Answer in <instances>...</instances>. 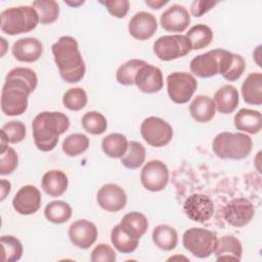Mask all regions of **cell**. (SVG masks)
<instances>
[{"instance_id":"obj_1","label":"cell","mask_w":262,"mask_h":262,"mask_svg":"<svg viewBox=\"0 0 262 262\" xmlns=\"http://www.w3.org/2000/svg\"><path fill=\"white\" fill-rule=\"evenodd\" d=\"M38 78L28 68H14L8 72L1 91V110L6 116H20L28 108L29 95L36 89Z\"/></svg>"},{"instance_id":"obj_2","label":"cell","mask_w":262,"mask_h":262,"mask_svg":"<svg viewBox=\"0 0 262 262\" xmlns=\"http://www.w3.org/2000/svg\"><path fill=\"white\" fill-rule=\"evenodd\" d=\"M51 50L59 75L64 82L77 83L84 78L86 67L75 38L61 36L52 45Z\"/></svg>"},{"instance_id":"obj_3","label":"cell","mask_w":262,"mask_h":262,"mask_svg":"<svg viewBox=\"0 0 262 262\" xmlns=\"http://www.w3.org/2000/svg\"><path fill=\"white\" fill-rule=\"evenodd\" d=\"M70 127V120L61 112L39 113L32 122L34 143L41 151L52 150L61 134Z\"/></svg>"},{"instance_id":"obj_4","label":"cell","mask_w":262,"mask_h":262,"mask_svg":"<svg viewBox=\"0 0 262 262\" xmlns=\"http://www.w3.org/2000/svg\"><path fill=\"white\" fill-rule=\"evenodd\" d=\"M252 138L246 133L221 132L215 136L212 148L215 155L223 160H243L252 151Z\"/></svg>"},{"instance_id":"obj_5","label":"cell","mask_w":262,"mask_h":262,"mask_svg":"<svg viewBox=\"0 0 262 262\" xmlns=\"http://www.w3.org/2000/svg\"><path fill=\"white\" fill-rule=\"evenodd\" d=\"M39 23L38 13L33 6L9 7L0 14V29L3 33L10 36L29 33Z\"/></svg>"},{"instance_id":"obj_6","label":"cell","mask_w":262,"mask_h":262,"mask_svg":"<svg viewBox=\"0 0 262 262\" xmlns=\"http://www.w3.org/2000/svg\"><path fill=\"white\" fill-rule=\"evenodd\" d=\"M217 235L206 228L191 227L182 236L184 248L196 258H207L211 256L217 247Z\"/></svg>"},{"instance_id":"obj_7","label":"cell","mask_w":262,"mask_h":262,"mask_svg":"<svg viewBox=\"0 0 262 262\" xmlns=\"http://www.w3.org/2000/svg\"><path fill=\"white\" fill-rule=\"evenodd\" d=\"M191 51V45L185 35H166L157 39L154 43V52L164 61H170L183 57Z\"/></svg>"},{"instance_id":"obj_8","label":"cell","mask_w":262,"mask_h":262,"mask_svg":"<svg viewBox=\"0 0 262 262\" xmlns=\"http://www.w3.org/2000/svg\"><path fill=\"white\" fill-rule=\"evenodd\" d=\"M198 88L195 78L186 72H174L167 77V92L170 99L178 104L190 100Z\"/></svg>"},{"instance_id":"obj_9","label":"cell","mask_w":262,"mask_h":262,"mask_svg":"<svg viewBox=\"0 0 262 262\" xmlns=\"http://www.w3.org/2000/svg\"><path fill=\"white\" fill-rule=\"evenodd\" d=\"M140 133L144 141L154 147L167 145L173 137L171 125L159 117H148L140 126Z\"/></svg>"},{"instance_id":"obj_10","label":"cell","mask_w":262,"mask_h":262,"mask_svg":"<svg viewBox=\"0 0 262 262\" xmlns=\"http://www.w3.org/2000/svg\"><path fill=\"white\" fill-rule=\"evenodd\" d=\"M140 181L144 188L149 191L163 190L169 181V170L166 164L160 160L147 162L140 173Z\"/></svg>"},{"instance_id":"obj_11","label":"cell","mask_w":262,"mask_h":262,"mask_svg":"<svg viewBox=\"0 0 262 262\" xmlns=\"http://www.w3.org/2000/svg\"><path fill=\"white\" fill-rule=\"evenodd\" d=\"M255 214L253 204L246 198H235L229 201L223 210L224 219L234 227H243L250 223Z\"/></svg>"},{"instance_id":"obj_12","label":"cell","mask_w":262,"mask_h":262,"mask_svg":"<svg viewBox=\"0 0 262 262\" xmlns=\"http://www.w3.org/2000/svg\"><path fill=\"white\" fill-rule=\"evenodd\" d=\"M183 210L192 221L204 223L213 216L214 203L206 194L193 193L185 200Z\"/></svg>"},{"instance_id":"obj_13","label":"cell","mask_w":262,"mask_h":262,"mask_svg":"<svg viewBox=\"0 0 262 262\" xmlns=\"http://www.w3.org/2000/svg\"><path fill=\"white\" fill-rule=\"evenodd\" d=\"M41 192L31 184L25 185L18 189L12 200L13 209L20 215L35 214L41 207Z\"/></svg>"},{"instance_id":"obj_14","label":"cell","mask_w":262,"mask_h":262,"mask_svg":"<svg viewBox=\"0 0 262 262\" xmlns=\"http://www.w3.org/2000/svg\"><path fill=\"white\" fill-rule=\"evenodd\" d=\"M69 237L71 243L79 249L90 248L97 238L98 231L94 223L86 219H79L69 227Z\"/></svg>"},{"instance_id":"obj_15","label":"cell","mask_w":262,"mask_h":262,"mask_svg":"<svg viewBox=\"0 0 262 262\" xmlns=\"http://www.w3.org/2000/svg\"><path fill=\"white\" fill-rule=\"evenodd\" d=\"M97 203L107 212H119L125 208L127 195L125 190L118 184L107 183L99 188Z\"/></svg>"},{"instance_id":"obj_16","label":"cell","mask_w":262,"mask_h":262,"mask_svg":"<svg viewBox=\"0 0 262 262\" xmlns=\"http://www.w3.org/2000/svg\"><path fill=\"white\" fill-rule=\"evenodd\" d=\"M160 24L168 32L182 33L190 24V14L184 6L173 4L161 14Z\"/></svg>"},{"instance_id":"obj_17","label":"cell","mask_w":262,"mask_h":262,"mask_svg":"<svg viewBox=\"0 0 262 262\" xmlns=\"http://www.w3.org/2000/svg\"><path fill=\"white\" fill-rule=\"evenodd\" d=\"M190 71L200 78H211L219 74V48L194 56L189 63Z\"/></svg>"},{"instance_id":"obj_18","label":"cell","mask_w":262,"mask_h":262,"mask_svg":"<svg viewBox=\"0 0 262 262\" xmlns=\"http://www.w3.org/2000/svg\"><path fill=\"white\" fill-rule=\"evenodd\" d=\"M158 29L157 18L147 11L135 13L129 21V34L136 40L144 41L151 38Z\"/></svg>"},{"instance_id":"obj_19","label":"cell","mask_w":262,"mask_h":262,"mask_svg":"<svg viewBox=\"0 0 262 262\" xmlns=\"http://www.w3.org/2000/svg\"><path fill=\"white\" fill-rule=\"evenodd\" d=\"M134 84L144 93L159 92L164 86L163 73L159 68L145 63L138 70Z\"/></svg>"},{"instance_id":"obj_20","label":"cell","mask_w":262,"mask_h":262,"mask_svg":"<svg viewBox=\"0 0 262 262\" xmlns=\"http://www.w3.org/2000/svg\"><path fill=\"white\" fill-rule=\"evenodd\" d=\"M11 52L15 59L21 62H34L41 57L43 45L37 38H21L14 42Z\"/></svg>"},{"instance_id":"obj_21","label":"cell","mask_w":262,"mask_h":262,"mask_svg":"<svg viewBox=\"0 0 262 262\" xmlns=\"http://www.w3.org/2000/svg\"><path fill=\"white\" fill-rule=\"evenodd\" d=\"M234 127L238 131L249 134H257L262 128V116L259 111L241 108L233 118Z\"/></svg>"},{"instance_id":"obj_22","label":"cell","mask_w":262,"mask_h":262,"mask_svg":"<svg viewBox=\"0 0 262 262\" xmlns=\"http://www.w3.org/2000/svg\"><path fill=\"white\" fill-rule=\"evenodd\" d=\"M215 112V102L213 98L207 95L195 96L189 104V114L199 123L210 122L214 118Z\"/></svg>"},{"instance_id":"obj_23","label":"cell","mask_w":262,"mask_h":262,"mask_svg":"<svg viewBox=\"0 0 262 262\" xmlns=\"http://www.w3.org/2000/svg\"><path fill=\"white\" fill-rule=\"evenodd\" d=\"M41 185L48 195L53 198L60 196L68 188V176L60 170H49L43 175Z\"/></svg>"},{"instance_id":"obj_24","label":"cell","mask_w":262,"mask_h":262,"mask_svg":"<svg viewBox=\"0 0 262 262\" xmlns=\"http://www.w3.org/2000/svg\"><path fill=\"white\" fill-rule=\"evenodd\" d=\"M217 261L221 260H237L242 259L243 247L239 239L233 235H224L218 238L215 250Z\"/></svg>"},{"instance_id":"obj_25","label":"cell","mask_w":262,"mask_h":262,"mask_svg":"<svg viewBox=\"0 0 262 262\" xmlns=\"http://www.w3.org/2000/svg\"><path fill=\"white\" fill-rule=\"evenodd\" d=\"M241 91L245 102L253 105L262 104V74H249L242 84Z\"/></svg>"},{"instance_id":"obj_26","label":"cell","mask_w":262,"mask_h":262,"mask_svg":"<svg viewBox=\"0 0 262 262\" xmlns=\"http://www.w3.org/2000/svg\"><path fill=\"white\" fill-rule=\"evenodd\" d=\"M213 100L219 113L231 114L235 111L239 101L238 91L232 85H224L216 91Z\"/></svg>"},{"instance_id":"obj_27","label":"cell","mask_w":262,"mask_h":262,"mask_svg":"<svg viewBox=\"0 0 262 262\" xmlns=\"http://www.w3.org/2000/svg\"><path fill=\"white\" fill-rule=\"evenodd\" d=\"M120 226L131 237L139 239L147 230V218L140 212L127 213L121 220Z\"/></svg>"},{"instance_id":"obj_28","label":"cell","mask_w":262,"mask_h":262,"mask_svg":"<svg viewBox=\"0 0 262 262\" xmlns=\"http://www.w3.org/2000/svg\"><path fill=\"white\" fill-rule=\"evenodd\" d=\"M151 237L154 244L163 251L174 250L178 243L177 231L167 224H160L156 226L152 230Z\"/></svg>"},{"instance_id":"obj_29","label":"cell","mask_w":262,"mask_h":262,"mask_svg":"<svg viewBox=\"0 0 262 262\" xmlns=\"http://www.w3.org/2000/svg\"><path fill=\"white\" fill-rule=\"evenodd\" d=\"M128 143L129 141L125 135L121 133H111L103 137L101 148L108 158L121 159L127 150Z\"/></svg>"},{"instance_id":"obj_30","label":"cell","mask_w":262,"mask_h":262,"mask_svg":"<svg viewBox=\"0 0 262 262\" xmlns=\"http://www.w3.org/2000/svg\"><path fill=\"white\" fill-rule=\"evenodd\" d=\"M1 135V149L4 150L8 143H18L26 137V126L20 121H10L5 123L0 130Z\"/></svg>"},{"instance_id":"obj_31","label":"cell","mask_w":262,"mask_h":262,"mask_svg":"<svg viewBox=\"0 0 262 262\" xmlns=\"http://www.w3.org/2000/svg\"><path fill=\"white\" fill-rule=\"evenodd\" d=\"M45 218L53 224H62L72 217L71 206L63 201H53L44 209Z\"/></svg>"},{"instance_id":"obj_32","label":"cell","mask_w":262,"mask_h":262,"mask_svg":"<svg viewBox=\"0 0 262 262\" xmlns=\"http://www.w3.org/2000/svg\"><path fill=\"white\" fill-rule=\"evenodd\" d=\"M191 45V50H200L208 47L213 40V32L210 27L199 24L188 30L185 35Z\"/></svg>"},{"instance_id":"obj_33","label":"cell","mask_w":262,"mask_h":262,"mask_svg":"<svg viewBox=\"0 0 262 262\" xmlns=\"http://www.w3.org/2000/svg\"><path fill=\"white\" fill-rule=\"evenodd\" d=\"M145 148L137 141H129L125 155L121 158V163L127 169H137L145 161Z\"/></svg>"},{"instance_id":"obj_34","label":"cell","mask_w":262,"mask_h":262,"mask_svg":"<svg viewBox=\"0 0 262 262\" xmlns=\"http://www.w3.org/2000/svg\"><path fill=\"white\" fill-rule=\"evenodd\" d=\"M111 241L115 249L124 254L133 253L139 244V239L129 236L120 226V224L114 226L111 232Z\"/></svg>"},{"instance_id":"obj_35","label":"cell","mask_w":262,"mask_h":262,"mask_svg":"<svg viewBox=\"0 0 262 262\" xmlns=\"http://www.w3.org/2000/svg\"><path fill=\"white\" fill-rule=\"evenodd\" d=\"M38 13L39 21L43 25L54 23L59 15V5L53 0H38L32 3Z\"/></svg>"},{"instance_id":"obj_36","label":"cell","mask_w":262,"mask_h":262,"mask_svg":"<svg viewBox=\"0 0 262 262\" xmlns=\"http://www.w3.org/2000/svg\"><path fill=\"white\" fill-rule=\"evenodd\" d=\"M146 62L142 59L134 58L127 60L125 63L121 64L116 73V79L118 83L125 86L133 85L138 70Z\"/></svg>"},{"instance_id":"obj_37","label":"cell","mask_w":262,"mask_h":262,"mask_svg":"<svg viewBox=\"0 0 262 262\" xmlns=\"http://www.w3.org/2000/svg\"><path fill=\"white\" fill-rule=\"evenodd\" d=\"M89 147V138L82 133H74L64 138L62 150L69 157H77L87 150Z\"/></svg>"},{"instance_id":"obj_38","label":"cell","mask_w":262,"mask_h":262,"mask_svg":"<svg viewBox=\"0 0 262 262\" xmlns=\"http://www.w3.org/2000/svg\"><path fill=\"white\" fill-rule=\"evenodd\" d=\"M83 129L92 135H99L106 131L107 122L105 117L95 111L86 113L81 120Z\"/></svg>"},{"instance_id":"obj_39","label":"cell","mask_w":262,"mask_h":262,"mask_svg":"<svg viewBox=\"0 0 262 262\" xmlns=\"http://www.w3.org/2000/svg\"><path fill=\"white\" fill-rule=\"evenodd\" d=\"M3 261L15 262L18 261L23 256V245L18 238L13 235H2L1 236Z\"/></svg>"},{"instance_id":"obj_40","label":"cell","mask_w":262,"mask_h":262,"mask_svg":"<svg viewBox=\"0 0 262 262\" xmlns=\"http://www.w3.org/2000/svg\"><path fill=\"white\" fill-rule=\"evenodd\" d=\"M88 98L86 91L81 87H74L70 88L66 91V93L62 96V103L63 105L74 112L81 111L84 108L87 104Z\"/></svg>"},{"instance_id":"obj_41","label":"cell","mask_w":262,"mask_h":262,"mask_svg":"<svg viewBox=\"0 0 262 262\" xmlns=\"http://www.w3.org/2000/svg\"><path fill=\"white\" fill-rule=\"evenodd\" d=\"M18 164V157L16 151L7 146L4 150L0 151V174L9 175L15 171Z\"/></svg>"},{"instance_id":"obj_42","label":"cell","mask_w":262,"mask_h":262,"mask_svg":"<svg viewBox=\"0 0 262 262\" xmlns=\"http://www.w3.org/2000/svg\"><path fill=\"white\" fill-rule=\"evenodd\" d=\"M92 262H115L117 257L114 249L106 244L97 245L91 252Z\"/></svg>"},{"instance_id":"obj_43","label":"cell","mask_w":262,"mask_h":262,"mask_svg":"<svg viewBox=\"0 0 262 262\" xmlns=\"http://www.w3.org/2000/svg\"><path fill=\"white\" fill-rule=\"evenodd\" d=\"M100 3L103 4L106 7L107 11L117 18L125 17L130 7V2L128 0H112Z\"/></svg>"},{"instance_id":"obj_44","label":"cell","mask_w":262,"mask_h":262,"mask_svg":"<svg viewBox=\"0 0 262 262\" xmlns=\"http://www.w3.org/2000/svg\"><path fill=\"white\" fill-rule=\"evenodd\" d=\"M245 69H246V62L243 56L239 54L233 53V61L229 68V71L223 78L229 82L236 81L241 78Z\"/></svg>"},{"instance_id":"obj_45","label":"cell","mask_w":262,"mask_h":262,"mask_svg":"<svg viewBox=\"0 0 262 262\" xmlns=\"http://www.w3.org/2000/svg\"><path fill=\"white\" fill-rule=\"evenodd\" d=\"M216 4H217V1L194 0L190 5V12L193 16L200 17L205 13H207L209 10H211Z\"/></svg>"},{"instance_id":"obj_46","label":"cell","mask_w":262,"mask_h":262,"mask_svg":"<svg viewBox=\"0 0 262 262\" xmlns=\"http://www.w3.org/2000/svg\"><path fill=\"white\" fill-rule=\"evenodd\" d=\"M11 184L6 179H1V201H3L10 192Z\"/></svg>"},{"instance_id":"obj_47","label":"cell","mask_w":262,"mask_h":262,"mask_svg":"<svg viewBox=\"0 0 262 262\" xmlns=\"http://www.w3.org/2000/svg\"><path fill=\"white\" fill-rule=\"evenodd\" d=\"M168 1H160V0H147L145 1V4L148 5L152 9H160L162 6L167 4Z\"/></svg>"},{"instance_id":"obj_48","label":"cell","mask_w":262,"mask_h":262,"mask_svg":"<svg viewBox=\"0 0 262 262\" xmlns=\"http://www.w3.org/2000/svg\"><path fill=\"white\" fill-rule=\"evenodd\" d=\"M66 2V4H68V5H71V6H74V7H76V6H79V5H81V4H83L84 3V1H78V2H70V1H64Z\"/></svg>"}]
</instances>
